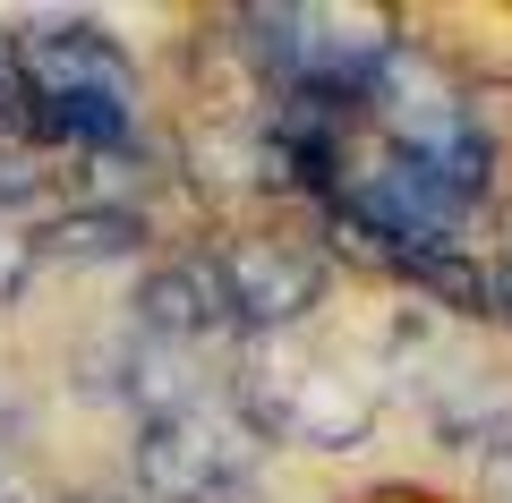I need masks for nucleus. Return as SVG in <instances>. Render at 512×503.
<instances>
[{
	"label": "nucleus",
	"instance_id": "obj_1",
	"mask_svg": "<svg viewBox=\"0 0 512 503\" xmlns=\"http://www.w3.org/2000/svg\"><path fill=\"white\" fill-rule=\"evenodd\" d=\"M146 367L137 393V495L146 503H239L265 469V435L239 393H205L188 367Z\"/></svg>",
	"mask_w": 512,
	"mask_h": 503
},
{
	"label": "nucleus",
	"instance_id": "obj_2",
	"mask_svg": "<svg viewBox=\"0 0 512 503\" xmlns=\"http://www.w3.org/2000/svg\"><path fill=\"white\" fill-rule=\"evenodd\" d=\"M9 43V111L43 128L52 145L77 154H111L137 137V69L128 52L86 18H35Z\"/></svg>",
	"mask_w": 512,
	"mask_h": 503
},
{
	"label": "nucleus",
	"instance_id": "obj_3",
	"mask_svg": "<svg viewBox=\"0 0 512 503\" xmlns=\"http://www.w3.org/2000/svg\"><path fill=\"white\" fill-rule=\"evenodd\" d=\"M239 410L256 418V435H265V444H274V435H291V444L342 452V444H359L367 418H376V376H367V367H350L342 350H316V342L274 333V342L256 350L248 384H239Z\"/></svg>",
	"mask_w": 512,
	"mask_h": 503
},
{
	"label": "nucleus",
	"instance_id": "obj_4",
	"mask_svg": "<svg viewBox=\"0 0 512 503\" xmlns=\"http://www.w3.org/2000/svg\"><path fill=\"white\" fill-rule=\"evenodd\" d=\"M239 26L265 94H367L402 52L384 9H248Z\"/></svg>",
	"mask_w": 512,
	"mask_h": 503
},
{
	"label": "nucleus",
	"instance_id": "obj_5",
	"mask_svg": "<svg viewBox=\"0 0 512 503\" xmlns=\"http://www.w3.org/2000/svg\"><path fill=\"white\" fill-rule=\"evenodd\" d=\"M205 273L222 290L231 333H291L316 299H325V256L308 239H274V231H239L222 248H205Z\"/></svg>",
	"mask_w": 512,
	"mask_h": 503
},
{
	"label": "nucleus",
	"instance_id": "obj_6",
	"mask_svg": "<svg viewBox=\"0 0 512 503\" xmlns=\"http://www.w3.org/2000/svg\"><path fill=\"white\" fill-rule=\"evenodd\" d=\"M461 452H478V469H487L495 503H512V401H495V410L461 435Z\"/></svg>",
	"mask_w": 512,
	"mask_h": 503
},
{
	"label": "nucleus",
	"instance_id": "obj_7",
	"mask_svg": "<svg viewBox=\"0 0 512 503\" xmlns=\"http://www.w3.org/2000/svg\"><path fill=\"white\" fill-rule=\"evenodd\" d=\"M26 273H35V239H26V222L0 214V299H18Z\"/></svg>",
	"mask_w": 512,
	"mask_h": 503
},
{
	"label": "nucleus",
	"instance_id": "obj_8",
	"mask_svg": "<svg viewBox=\"0 0 512 503\" xmlns=\"http://www.w3.org/2000/svg\"><path fill=\"white\" fill-rule=\"evenodd\" d=\"M18 444H26V410H18V393H0V469L18 461Z\"/></svg>",
	"mask_w": 512,
	"mask_h": 503
},
{
	"label": "nucleus",
	"instance_id": "obj_9",
	"mask_svg": "<svg viewBox=\"0 0 512 503\" xmlns=\"http://www.w3.org/2000/svg\"><path fill=\"white\" fill-rule=\"evenodd\" d=\"M487 299H495V316H512V248H504V265L487 273Z\"/></svg>",
	"mask_w": 512,
	"mask_h": 503
},
{
	"label": "nucleus",
	"instance_id": "obj_10",
	"mask_svg": "<svg viewBox=\"0 0 512 503\" xmlns=\"http://www.w3.org/2000/svg\"><path fill=\"white\" fill-rule=\"evenodd\" d=\"M0 111H9V43H0Z\"/></svg>",
	"mask_w": 512,
	"mask_h": 503
}]
</instances>
